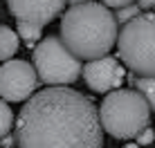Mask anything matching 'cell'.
Masks as SVG:
<instances>
[{
	"mask_svg": "<svg viewBox=\"0 0 155 148\" xmlns=\"http://www.w3.org/2000/svg\"><path fill=\"white\" fill-rule=\"evenodd\" d=\"M38 85V72L27 61H5L0 67V94L2 101L18 103L25 99H31Z\"/></svg>",
	"mask_w": 155,
	"mask_h": 148,
	"instance_id": "obj_6",
	"label": "cell"
},
{
	"mask_svg": "<svg viewBox=\"0 0 155 148\" xmlns=\"http://www.w3.org/2000/svg\"><path fill=\"white\" fill-rule=\"evenodd\" d=\"M153 16H155V7H153Z\"/></svg>",
	"mask_w": 155,
	"mask_h": 148,
	"instance_id": "obj_20",
	"label": "cell"
},
{
	"mask_svg": "<svg viewBox=\"0 0 155 148\" xmlns=\"http://www.w3.org/2000/svg\"><path fill=\"white\" fill-rule=\"evenodd\" d=\"M101 124L115 139H137L148 128L151 105L140 90H113L99 108Z\"/></svg>",
	"mask_w": 155,
	"mask_h": 148,
	"instance_id": "obj_3",
	"label": "cell"
},
{
	"mask_svg": "<svg viewBox=\"0 0 155 148\" xmlns=\"http://www.w3.org/2000/svg\"><path fill=\"white\" fill-rule=\"evenodd\" d=\"M16 31L20 34V38H25V43H34V40L41 38L43 34V25H36V23H27V20H18L16 23Z\"/></svg>",
	"mask_w": 155,
	"mask_h": 148,
	"instance_id": "obj_11",
	"label": "cell"
},
{
	"mask_svg": "<svg viewBox=\"0 0 155 148\" xmlns=\"http://www.w3.org/2000/svg\"><path fill=\"white\" fill-rule=\"evenodd\" d=\"M119 59L137 76H155V16L142 14L119 31Z\"/></svg>",
	"mask_w": 155,
	"mask_h": 148,
	"instance_id": "obj_4",
	"label": "cell"
},
{
	"mask_svg": "<svg viewBox=\"0 0 155 148\" xmlns=\"http://www.w3.org/2000/svg\"><path fill=\"white\" fill-rule=\"evenodd\" d=\"M83 79L94 92H113L124 79V67L113 56H101V59L88 61V65L83 67Z\"/></svg>",
	"mask_w": 155,
	"mask_h": 148,
	"instance_id": "obj_7",
	"label": "cell"
},
{
	"mask_svg": "<svg viewBox=\"0 0 155 148\" xmlns=\"http://www.w3.org/2000/svg\"><path fill=\"white\" fill-rule=\"evenodd\" d=\"M68 0H7V9L16 20H27L36 25H50L63 11Z\"/></svg>",
	"mask_w": 155,
	"mask_h": 148,
	"instance_id": "obj_8",
	"label": "cell"
},
{
	"mask_svg": "<svg viewBox=\"0 0 155 148\" xmlns=\"http://www.w3.org/2000/svg\"><path fill=\"white\" fill-rule=\"evenodd\" d=\"M126 148H140V144H128Z\"/></svg>",
	"mask_w": 155,
	"mask_h": 148,
	"instance_id": "obj_19",
	"label": "cell"
},
{
	"mask_svg": "<svg viewBox=\"0 0 155 148\" xmlns=\"http://www.w3.org/2000/svg\"><path fill=\"white\" fill-rule=\"evenodd\" d=\"M140 5H128V7H121V9H117V23H130V20H135L137 16H142L140 14Z\"/></svg>",
	"mask_w": 155,
	"mask_h": 148,
	"instance_id": "obj_13",
	"label": "cell"
},
{
	"mask_svg": "<svg viewBox=\"0 0 155 148\" xmlns=\"http://www.w3.org/2000/svg\"><path fill=\"white\" fill-rule=\"evenodd\" d=\"M34 67L45 85H70L83 72L81 59L61 36H47L34 47Z\"/></svg>",
	"mask_w": 155,
	"mask_h": 148,
	"instance_id": "obj_5",
	"label": "cell"
},
{
	"mask_svg": "<svg viewBox=\"0 0 155 148\" xmlns=\"http://www.w3.org/2000/svg\"><path fill=\"white\" fill-rule=\"evenodd\" d=\"M12 144H18V139H14V137H2V144H0V146H2V148H12Z\"/></svg>",
	"mask_w": 155,
	"mask_h": 148,
	"instance_id": "obj_16",
	"label": "cell"
},
{
	"mask_svg": "<svg viewBox=\"0 0 155 148\" xmlns=\"http://www.w3.org/2000/svg\"><path fill=\"white\" fill-rule=\"evenodd\" d=\"M68 2H70V5H72V7H74V5H83V2H92V0H68Z\"/></svg>",
	"mask_w": 155,
	"mask_h": 148,
	"instance_id": "obj_18",
	"label": "cell"
},
{
	"mask_svg": "<svg viewBox=\"0 0 155 148\" xmlns=\"http://www.w3.org/2000/svg\"><path fill=\"white\" fill-rule=\"evenodd\" d=\"M20 148H101L99 108L77 90L52 85L36 92L16 119Z\"/></svg>",
	"mask_w": 155,
	"mask_h": 148,
	"instance_id": "obj_1",
	"label": "cell"
},
{
	"mask_svg": "<svg viewBox=\"0 0 155 148\" xmlns=\"http://www.w3.org/2000/svg\"><path fill=\"white\" fill-rule=\"evenodd\" d=\"M106 7H115V9H121V7H128V5H135L137 0H101Z\"/></svg>",
	"mask_w": 155,
	"mask_h": 148,
	"instance_id": "obj_14",
	"label": "cell"
},
{
	"mask_svg": "<svg viewBox=\"0 0 155 148\" xmlns=\"http://www.w3.org/2000/svg\"><path fill=\"white\" fill-rule=\"evenodd\" d=\"M133 83L146 97L151 110H155V76H137V74H133Z\"/></svg>",
	"mask_w": 155,
	"mask_h": 148,
	"instance_id": "obj_10",
	"label": "cell"
},
{
	"mask_svg": "<svg viewBox=\"0 0 155 148\" xmlns=\"http://www.w3.org/2000/svg\"><path fill=\"white\" fill-rule=\"evenodd\" d=\"M20 34L18 31H14L12 27H7V25H2V29H0V59L5 61H12V56L18 52V45H20Z\"/></svg>",
	"mask_w": 155,
	"mask_h": 148,
	"instance_id": "obj_9",
	"label": "cell"
},
{
	"mask_svg": "<svg viewBox=\"0 0 155 148\" xmlns=\"http://www.w3.org/2000/svg\"><path fill=\"white\" fill-rule=\"evenodd\" d=\"M61 38L81 61L108 56L117 43V16L104 2L74 5L61 18Z\"/></svg>",
	"mask_w": 155,
	"mask_h": 148,
	"instance_id": "obj_2",
	"label": "cell"
},
{
	"mask_svg": "<svg viewBox=\"0 0 155 148\" xmlns=\"http://www.w3.org/2000/svg\"><path fill=\"white\" fill-rule=\"evenodd\" d=\"M153 130L151 128H146V130H144V133H140V137H137V144H144V146H146V144H153Z\"/></svg>",
	"mask_w": 155,
	"mask_h": 148,
	"instance_id": "obj_15",
	"label": "cell"
},
{
	"mask_svg": "<svg viewBox=\"0 0 155 148\" xmlns=\"http://www.w3.org/2000/svg\"><path fill=\"white\" fill-rule=\"evenodd\" d=\"M137 5L142 9H151V7H155V0H137Z\"/></svg>",
	"mask_w": 155,
	"mask_h": 148,
	"instance_id": "obj_17",
	"label": "cell"
},
{
	"mask_svg": "<svg viewBox=\"0 0 155 148\" xmlns=\"http://www.w3.org/2000/svg\"><path fill=\"white\" fill-rule=\"evenodd\" d=\"M12 124H14V114H12V108H9V101H2L0 103V135L2 137L9 135Z\"/></svg>",
	"mask_w": 155,
	"mask_h": 148,
	"instance_id": "obj_12",
	"label": "cell"
}]
</instances>
